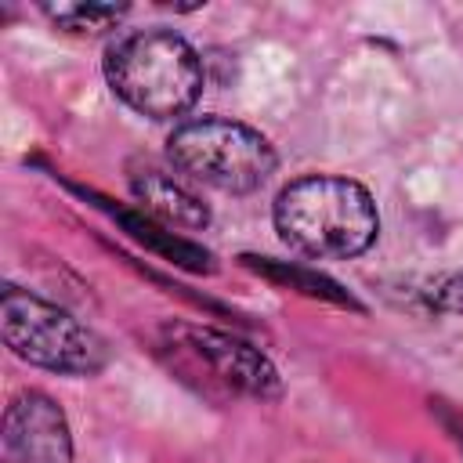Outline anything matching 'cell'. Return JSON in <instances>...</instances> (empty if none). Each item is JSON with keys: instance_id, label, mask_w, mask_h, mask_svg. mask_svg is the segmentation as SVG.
Instances as JSON below:
<instances>
[{"instance_id": "cell-1", "label": "cell", "mask_w": 463, "mask_h": 463, "mask_svg": "<svg viewBox=\"0 0 463 463\" xmlns=\"http://www.w3.org/2000/svg\"><path fill=\"white\" fill-rule=\"evenodd\" d=\"M279 239L311 260L362 257L380 235L373 192L340 174H304L282 184L271 206Z\"/></svg>"}, {"instance_id": "cell-12", "label": "cell", "mask_w": 463, "mask_h": 463, "mask_svg": "<svg viewBox=\"0 0 463 463\" xmlns=\"http://www.w3.org/2000/svg\"><path fill=\"white\" fill-rule=\"evenodd\" d=\"M438 416H441V423H445V430L452 434V441L463 449V420L456 416V412H449V409H438Z\"/></svg>"}, {"instance_id": "cell-11", "label": "cell", "mask_w": 463, "mask_h": 463, "mask_svg": "<svg viewBox=\"0 0 463 463\" xmlns=\"http://www.w3.org/2000/svg\"><path fill=\"white\" fill-rule=\"evenodd\" d=\"M416 297L434 315H456V318H463V271H449V275L430 279L423 289H416Z\"/></svg>"}, {"instance_id": "cell-7", "label": "cell", "mask_w": 463, "mask_h": 463, "mask_svg": "<svg viewBox=\"0 0 463 463\" xmlns=\"http://www.w3.org/2000/svg\"><path fill=\"white\" fill-rule=\"evenodd\" d=\"M130 192L141 206V213H148L152 221L166 224V228H181V232H203L210 224V206L181 181V174L163 170V166H130L127 174Z\"/></svg>"}, {"instance_id": "cell-4", "label": "cell", "mask_w": 463, "mask_h": 463, "mask_svg": "<svg viewBox=\"0 0 463 463\" xmlns=\"http://www.w3.org/2000/svg\"><path fill=\"white\" fill-rule=\"evenodd\" d=\"M0 333L14 358L58 376L87 380L112 362L105 336H98L61 304L43 300L14 282H7L0 293Z\"/></svg>"}, {"instance_id": "cell-2", "label": "cell", "mask_w": 463, "mask_h": 463, "mask_svg": "<svg viewBox=\"0 0 463 463\" xmlns=\"http://www.w3.org/2000/svg\"><path fill=\"white\" fill-rule=\"evenodd\" d=\"M112 94L148 119H181L206 87L199 51L166 25L119 33L101 58Z\"/></svg>"}, {"instance_id": "cell-6", "label": "cell", "mask_w": 463, "mask_h": 463, "mask_svg": "<svg viewBox=\"0 0 463 463\" xmlns=\"http://www.w3.org/2000/svg\"><path fill=\"white\" fill-rule=\"evenodd\" d=\"M0 463H72V430L47 391H18L4 409Z\"/></svg>"}, {"instance_id": "cell-9", "label": "cell", "mask_w": 463, "mask_h": 463, "mask_svg": "<svg viewBox=\"0 0 463 463\" xmlns=\"http://www.w3.org/2000/svg\"><path fill=\"white\" fill-rule=\"evenodd\" d=\"M242 268L257 271L260 279L275 282V286H289L311 300H326V304H336V307H351V311H365L340 282H333L329 275L315 271V268H304V264H289V260H275V257H257V253H242L239 257Z\"/></svg>"}, {"instance_id": "cell-5", "label": "cell", "mask_w": 463, "mask_h": 463, "mask_svg": "<svg viewBox=\"0 0 463 463\" xmlns=\"http://www.w3.org/2000/svg\"><path fill=\"white\" fill-rule=\"evenodd\" d=\"M166 159L181 177L228 195L257 192L279 166L275 145L257 127L228 116L177 123L166 137Z\"/></svg>"}, {"instance_id": "cell-8", "label": "cell", "mask_w": 463, "mask_h": 463, "mask_svg": "<svg viewBox=\"0 0 463 463\" xmlns=\"http://www.w3.org/2000/svg\"><path fill=\"white\" fill-rule=\"evenodd\" d=\"M80 195H87V199H94V206L98 210H105L127 235H134L141 246H148V250H156L159 257H166V260H174V264H181V268H188V271H213L217 264H213V253L210 250H203V246H195V242H188L184 235H177L174 228H166V224H159V221H152L148 213H141V210H130V206H116L112 199H105V195H98V192H87V188H76Z\"/></svg>"}, {"instance_id": "cell-3", "label": "cell", "mask_w": 463, "mask_h": 463, "mask_svg": "<svg viewBox=\"0 0 463 463\" xmlns=\"http://www.w3.org/2000/svg\"><path fill=\"white\" fill-rule=\"evenodd\" d=\"M159 351L170 358V369L206 398L279 402L286 391L275 362L228 329L166 322L159 326Z\"/></svg>"}, {"instance_id": "cell-10", "label": "cell", "mask_w": 463, "mask_h": 463, "mask_svg": "<svg viewBox=\"0 0 463 463\" xmlns=\"http://www.w3.org/2000/svg\"><path fill=\"white\" fill-rule=\"evenodd\" d=\"M58 29L76 33V36H98L116 29L127 18V4H43L40 7Z\"/></svg>"}]
</instances>
